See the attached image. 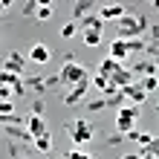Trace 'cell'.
<instances>
[{
  "label": "cell",
  "instance_id": "cell-27",
  "mask_svg": "<svg viewBox=\"0 0 159 159\" xmlns=\"http://www.w3.org/2000/svg\"><path fill=\"white\" fill-rule=\"evenodd\" d=\"M142 153H148V156H153V159H159V139L153 136V142L148 145V148H142Z\"/></svg>",
  "mask_w": 159,
  "mask_h": 159
},
{
  "label": "cell",
  "instance_id": "cell-21",
  "mask_svg": "<svg viewBox=\"0 0 159 159\" xmlns=\"http://www.w3.org/2000/svg\"><path fill=\"white\" fill-rule=\"evenodd\" d=\"M29 119H23L20 113H6V116H0V125H26Z\"/></svg>",
  "mask_w": 159,
  "mask_h": 159
},
{
  "label": "cell",
  "instance_id": "cell-10",
  "mask_svg": "<svg viewBox=\"0 0 159 159\" xmlns=\"http://www.w3.org/2000/svg\"><path fill=\"white\" fill-rule=\"evenodd\" d=\"M49 58H52V52L46 43H35L29 49V61H35V64H49Z\"/></svg>",
  "mask_w": 159,
  "mask_h": 159
},
{
  "label": "cell",
  "instance_id": "cell-42",
  "mask_svg": "<svg viewBox=\"0 0 159 159\" xmlns=\"http://www.w3.org/2000/svg\"><path fill=\"white\" fill-rule=\"evenodd\" d=\"M107 3H113V0H107Z\"/></svg>",
  "mask_w": 159,
  "mask_h": 159
},
{
  "label": "cell",
  "instance_id": "cell-28",
  "mask_svg": "<svg viewBox=\"0 0 159 159\" xmlns=\"http://www.w3.org/2000/svg\"><path fill=\"white\" fill-rule=\"evenodd\" d=\"M12 96H15V87H12V84H0V98H3V101H12Z\"/></svg>",
  "mask_w": 159,
  "mask_h": 159
},
{
  "label": "cell",
  "instance_id": "cell-41",
  "mask_svg": "<svg viewBox=\"0 0 159 159\" xmlns=\"http://www.w3.org/2000/svg\"><path fill=\"white\" fill-rule=\"evenodd\" d=\"M148 3H153V0H148Z\"/></svg>",
  "mask_w": 159,
  "mask_h": 159
},
{
  "label": "cell",
  "instance_id": "cell-18",
  "mask_svg": "<svg viewBox=\"0 0 159 159\" xmlns=\"http://www.w3.org/2000/svg\"><path fill=\"white\" fill-rule=\"evenodd\" d=\"M35 151H41V153H49L52 151V136L49 133H43V136H38V139H35Z\"/></svg>",
  "mask_w": 159,
  "mask_h": 159
},
{
  "label": "cell",
  "instance_id": "cell-36",
  "mask_svg": "<svg viewBox=\"0 0 159 159\" xmlns=\"http://www.w3.org/2000/svg\"><path fill=\"white\" fill-rule=\"evenodd\" d=\"M38 6H52V0H38Z\"/></svg>",
  "mask_w": 159,
  "mask_h": 159
},
{
  "label": "cell",
  "instance_id": "cell-20",
  "mask_svg": "<svg viewBox=\"0 0 159 159\" xmlns=\"http://www.w3.org/2000/svg\"><path fill=\"white\" fill-rule=\"evenodd\" d=\"M84 104H87V113H101L104 107H110L104 96H101V98H93V101H84Z\"/></svg>",
  "mask_w": 159,
  "mask_h": 159
},
{
  "label": "cell",
  "instance_id": "cell-6",
  "mask_svg": "<svg viewBox=\"0 0 159 159\" xmlns=\"http://www.w3.org/2000/svg\"><path fill=\"white\" fill-rule=\"evenodd\" d=\"M23 64H26V58H23L17 49H12V52L3 58V72H17V75H20V72H23Z\"/></svg>",
  "mask_w": 159,
  "mask_h": 159
},
{
  "label": "cell",
  "instance_id": "cell-38",
  "mask_svg": "<svg viewBox=\"0 0 159 159\" xmlns=\"http://www.w3.org/2000/svg\"><path fill=\"white\" fill-rule=\"evenodd\" d=\"M142 159H153V156H148V153H142Z\"/></svg>",
  "mask_w": 159,
  "mask_h": 159
},
{
  "label": "cell",
  "instance_id": "cell-16",
  "mask_svg": "<svg viewBox=\"0 0 159 159\" xmlns=\"http://www.w3.org/2000/svg\"><path fill=\"white\" fill-rule=\"evenodd\" d=\"M26 87H29L32 93H38V96H43V93L49 90V84H46V78H41V75H29L26 78Z\"/></svg>",
  "mask_w": 159,
  "mask_h": 159
},
{
  "label": "cell",
  "instance_id": "cell-11",
  "mask_svg": "<svg viewBox=\"0 0 159 159\" xmlns=\"http://www.w3.org/2000/svg\"><path fill=\"white\" fill-rule=\"evenodd\" d=\"M110 58H119V61L130 58V49H127V41H125V38L110 41Z\"/></svg>",
  "mask_w": 159,
  "mask_h": 159
},
{
  "label": "cell",
  "instance_id": "cell-3",
  "mask_svg": "<svg viewBox=\"0 0 159 159\" xmlns=\"http://www.w3.org/2000/svg\"><path fill=\"white\" fill-rule=\"evenodd\" d=\"M136 119H139V104H127L125 107H119V113H116V130L119 133H130L136 125Z\"/></svg>",
  "mask_w": 159,
  "mask_h": 159
},
{
  "label": "cell",
  "instance_id": "cell-15",
  "mask_svg": "<svg viewBox=\"0 0 159 159\" xmlns=\"http://www.w3.org/2000/svg\"><path fill=\"white\" fill-rule=\"evenodd\" d=\"M127 142L139 145V151H142V148H148V145L153 142V136L151 133H142V130H130V133H127Z\"/></svg>",
  "mask_w": 159,
  "mask_h": 159
},
{
  "label": "cell",
  "instance_id": "cell-22",
  "mask_svg": "<svg viewBox=\"0 0 159 159\" xmlns=\"http://www.w3.org/2000/svg\"><path fill=\"white\" fill-rule=\"evenodd\" d=\"M98 43H101V32H96V29L84 32V46H98Z\"/></svg>",
  "mask_w": 159,
  "mask_h": 159
},
{
  "label": "cell",
  "instance_id": "cell-32",
  "mask_svg": "<svg viewBox=\"0 0 159 159\" xmlns=\"http://www.w3.org/2000/svg\"><path fill=\"white\" fill-rule=\"evenodd\" d=\"M67 156H70V159H93L87 151H67Z\"/></svg>",
  "mask_w": 159,
  "mask_h": 159
},
{
  "label": "cell",
  "instance_id": "cell-8",
  "mask_svg": "<svg viewBox=\"0 0 159 159\" xmlns=\"http://www.w3.org/2000/svg\"><path fill=\"white\" fill-rule=\"evenodd\" d=\"M98 15L104 17V20H116V23H119L125 15H130V9H127V6H121V3H107Z\"/></svg>",
  "mask_w": 159,
  "mask_h": 159
},
{
  "label": "cell",
  "instance_id": "cell-33",
  "mask_svg": "<svg viewBox=\"0 0 159 159\" xmlns=\"http://www.w3.org/2000/svg\"><path fill=\"white\" fill-rule=\"evenodd\" d=\"M46 84H49V90H52V87H58V84H64L61 72H58V75H49V78H46Z\"/></svg>",
  "mask_w": 159,
  "mask_h": 159
},
{
  "label": "cell",
  "instance_id": "cell-17",
  "mask_svg": "<svg viewBox=\"0 0 159 159\" xmlns=\"http://www.w3.org/2000/svg\"><path fill=\"white\" fill-rule=\"evenodd\" d=\"M104 98H107V104H110V107H125V104H127L125 90H116V93H110V96H104Z\"/></svg>",
  "mask_w": 159,
  "mask_h": 159
},
{
  "label": "cell",
  "instance_id": "cell-26",
  "mask_svg": "<svg viewBox=\"0 0 159 159\" xmlns=\"http://www.w3.org/2000/svg\"><path fill=\"white\" fill-rule=\"evenodd\" d=\"M38 9H41L38 0H26V6L20 9V15H26V17H29V15H38Z\"/></svg>",
  "mask_w": 159,
  "mask_h": 159
},
{
  "label": "cell",
  "instance_id": "cell-7",
  "mask_svg": "<svg viewBox=\"0 0 159 159\" xmlns=\"http://www.w3.org/2000/svg\"><path fill=\"white\" fill-rule=\"evenodd\" d=\"M121 90H125L130 104H142V101L148 98V90L142 87V81H133V84H127V87H121Z\"/></svg>",
  "mask_w": 159,
  "mask_h": 159
},
{
  "label": "cell",
  "instance_id": "cell-35",
  "mask_svg": "<svg viewBox=\"0 0 159 159\" xmlns=\"http://www.w3.org/2000/svg\"><path fill=\"white\" fill-rule=\"evenodd\" d=\"M12 3H15V0H0V6H3V9H12Z\"/></svg>",
  "mask_w": 159,
  "mask_h": 159
},
{
  "label": "cell",
  "instance_id": "cell-29",
  "mask_svg": "<svg viewBox=\"0 0 159 159\" xmlns=\"http://www.w3.org/2000/svg\"><path fill=\"white\" fill-rule=\"evenodd\" d=\"M6 113H17L15 101H0V116H6Z\"/></svg>",
  "mask_w": 159,
  "mask_h": 159
},
{
  "label": "cell",
  "instance_id": "cell-19",
  "mask_svg": "<svg viewBox=\"0 0 159 159\" xmlns=\"http://www.w3.org/2000/svg\"><path fill=\"white\" fill-rule=\"evenodd\" d=\"M78 29H81V23H78V20H67V23L61 26V38H64V41H67V38H75V32H78Z\"/></svg>",
  "mask_w": 159,
  "mask_h": 159
},
{
  "label": "cell",
  "instance_id": "cell-40",
  "mask_svg": "<svg viewBox=\"0 0 159 159\" xmlns=\"http://www.w3.org/2000/svg\"><path fill=\"white\" fill-rule=\"evenodd\" d=\"M156 113H159V104H156Z\"/></svg>",
  "mask_w": 159,
  "mask_h": 159
},
{
  "label": "cell",
  "instance_id": "cell-37",
  "mask_svg": "<svg viewBox=\"0 0 159 159\" xmlns=\"http://www.w3.org/2000/svg\"><path fill=\"white\" fill-rule=\"evenodd\" d=\"M151 6H153V9H159V0H153V3H151Z\"/></svg>",
  "mask_w": 159,
  "mask_h": 159
},
{
  "label": "cell",
  "instance_id": "cell-13",
  "mask_svg": "<svg viewBox=\"0 0 159 159\" xmlns=\"http://www.w3.org/2000/svg\"><path fill=\"white\" fill-rule=\"evenodd\" d=\"M93 3H96V0H75V3H72V20H84V17L90 15Z\"/></svg>",
  "mask_w": 159,
  "mask_h": 159
},
{
  "label": "cell",
  "instance_id": "cell-4",
  "mask_svg": "<svg viewBox=\"0 0 159 159\" xmlns=\"http://www.w3.org/2000/svg\"><path fill=\"white\" fill-rule=\"evenodd\" d=\"M61 78H64V87H72V84H78V81L87 78V67H81L78 61H64Z\"/></svg>",
  "mask_w": 159,
  "mask_h": 159
},
{
  "label": "cell",
  "instance_id": "cell-30",
  "mask_svg": "<svg viewBox=\"0 0 159 159\" xmlns=\"http://www.w3.org/2000/svg\"><path fill=\"white\" fill-rule=\"evenodd\" d=\"M43 110H46L43 98H35V101H32V116H43Z\"/></svg>",
  "mask_w": 159,
  "mask_h": 159
},
{
  "label": "cell",
  "instance_id": "cell-31",
  "mask_svg": "<svg viewBox=\"0 0 159 159\" xmlns=\"http://www.w3.org/2000/svg\"><path fill=\"white\" fill-rule=\"evenodd\" d=\"M35 17H38V20H49V17H52V6H41Z\"/></svg>",
  "mask_w": 159,
  "mask_h": 159
},
{
  "label": "cell",
  "instance_id": "cell-23",
  "mask_svg": "<svg viewBox=\"0 0 159 159\" xmlns=\"http://www.w3.org/2000/svg\"><path fill=\"white\" fill-rule=\"evenodd\" d=\"M125 142H127V133H119V130L107 136V148H119V145H125Z\"/></svg>",
  "mask_w": 159,
  "mask_h": 159
},
{
  "label": "cell",
  "instance_id": "cell-24",
  "mask_svg": "<svg viewBox=\"0 0 159 159\" xmlns=\"http://www.w3.org/2000/svg\"><path fill=\"white\" fill-rule=\"evenodd\" d=\"M142 81V87L148 90V93H153L156 87H159V75H145V78H139Z\"/></svg>",
  "mask_w": 159,
  "mask_h": 159
},
{
  "label": "cell",
  "instance_id": "cell-39",
  "mask_svg": "<svg viewBox=\"0 0 159 159\" xmlns=\"http://www.w3.org/2000/svg\"><path fill=\"white\" fill-rule=\"evenodd\" d=\"M61 159H70V156H67V153H64V156H61Z\"/></svg>",
  "mask_w": 159,
  "mask_h": 159
},
{
  "label": "cell",
  "instance_id": "cell-9",
  "mask_svg": "<svg viewBox=\"0 0 159 159\" xmlns=\"http://www.w3.org/2000/svg\"><path fill=\"white\" fill-rule=\"evenodd\" d=\"M121 67H125V61L110 58V55H107V58H101V64H98V72H101V75H107V78H113Z\"/></svg>",
  "mask_w": 159,
  "mask_h": 159
},
{
  "label": "cell",
  "instance_id": "cell-14",
  "mask_svg": "<svg viewBox=\"0 0 159 159\" xmlns=\"http://www.w3.org/2000/svg\"><path fill=\"white\" fill-rule=\"evenodd\" d=\"M26 127H29V133H32L35 139H38V136H43V133H49V130H46V121H43V116H29Z\"/></svg>",
  "mask_w": 159,
  "mask_h": 159
},
{
  "label": "cell",
  "instance_id": "cell-5",
  "mask_svg": "<svg viewBox=\"0 0 159 159\" xmlns=\"http://www.w3.org/2000/svg\"><path fill=\"white\" fill-rule=\"evenodd\" d=\"M90 78H84V81H78V84H72V87L64 93V104L67 107H75V104H81V101H87V90H90Z\"/></svg>",
  "mask_w": 159,
  "mask_h": 159
},
{
  "label": "cell",
  "instance_id": "cell-2",
  "mask_svg": "<svg viewBox=\"0 0 159 159\" xmlns=\"http://www.w3.org/2000/svg\"><path fill=\"white\" fill-rule=\"evenodd\" d=\"M96 136V130H93V125L87 119H75L70 125V139L75 142V148H84V145H90V139Z\"/></svg>",
  "mask_w": 159,
  "mask_h": 159
},
{
  "label": "cell",
  "instance_id": "cell-34",
  "mask_svg": "<svg viewBox=\"0 0 159 159\" xmlns=\"http://www.w3.org/2000/svg\"><path fill=\"white\" fill-rule=\"evenodd\" d=\"M121 159H142V151H139V153H125Z\"/></svg>",
  "mask_w": 159,
  "mask_h": 159
},
{
  "label": "cell",
  "instance_id": "cell-1",
  "mask_svg": "<svg viewBox=\"0 0 159 159\" xmlns=\"http://www.w3.org/2000/svg\"><path fill=\"white\" fill-rule=\"evenodd\" d=\"M116 26H119V38H130V35H142L145 38L148 29H151V20L145 15H125Z\"/></svg>",
  "mask_w": 159,
  "mask_h": 159
},
{
  "label": "cell",
  "instance_id": "cell-25",
  "mask_svg": "<svg viewBox=\"0 0 159 159\" xmlns=\"http://www.w3.org/2000/svg\"><path fill=\"white\" fill-rule=\"evenodd\" d=\"M110 84H113V81H110L107 75H101V72H98L96 78H93V87H96V90H101V93H104V90L110 87Z\"/></svg>",
  "mask_w": 159,
  "mask_h": 159
},
{
  "label": "cell",
  "instance_id": "cell-12",
  "mask_svg": "<svg viewBox=\"0 0 159 159\" xmlns=\"http://www.w3.org/2000/svg\"><path fill=\"white\" fill-rule=\"evenodd\" d=\"M78 23H81V29H84V32H87V29H96V32H101V29H104V23H107V20H104L101 15L90 12V15L84 17V20H78Z\"/></svg>",
  "mask_w": 159,
  "mask_h": 159
}]
</instances>
